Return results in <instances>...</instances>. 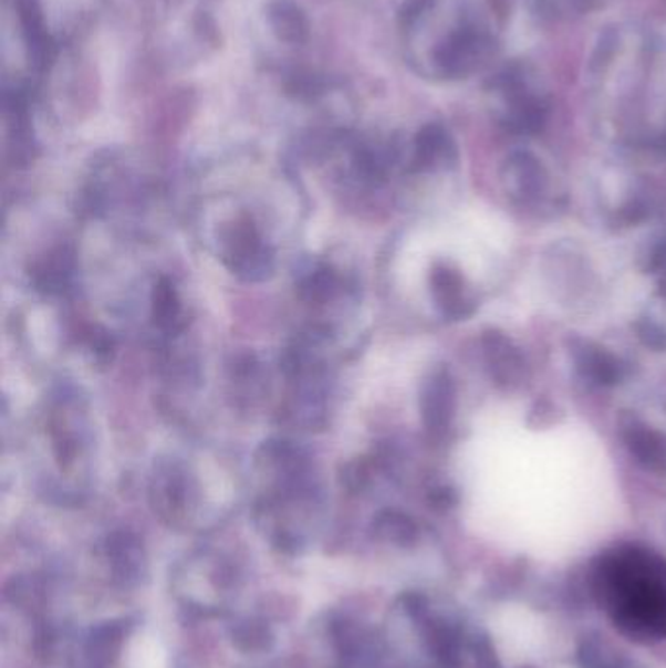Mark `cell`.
<instances>
[{"mask_svg":"<svg viewBox=\"0 0 666 668\" xmlns=\"http://www.w3.org/2000/svg\"><path fill=\"white\" fill-rule=\"evenodd\" d=\"M594 601L637 644L666 639V560L642 545L604 553L592 567Z\"/></svg>","mask_w":666,"mask_h":668,"instance_id":"cell-1","label":"cell"},{"mask_svg":"<svg viewBox=\"0 0 666 668\" xmlns=\"http://www.w3.org/2000/svg\"><path fill=\"white\" fill-rule=\"evenodd\" d=\"M239 591V568L216 553H194L170 573V593L178 606L196 618L227 616Z\"/></svg>","mask_w":666,"mask_h":668,"instance_id":"cell-2","label":"cell"},{"mask_svg":"<svg viewBox=\"0 0 666 668\" xmlns=\"http://www.w3.org/2000/svg\"><path fill=\"white\" fill-rule=\"evenodd\" d=\"M315 645L326 668H364L384 653L375 632L346 614H329L316 626Z\"/></svg>","mask_w":666,"mask_h":668,"instance_id":"cell-3","label":"cell"},{"mask_svg":"<svg viewBox=\"0 0 666 668\" xmlns=\"http://www.w3.org/2000/svg\"><path fill=\"white\" fill-rule=\"evenodd\" d=\"M226 264L249 282L270 276L274 257L260 241L259 231L250 219H239L227 234Z\"/></svg>","mask_w":666,"mask_h":668,"instance_id":"cell-4","label":"cell"},{"mask_svg":"<svg viewBox=\"0 0 666 668\" xmlns=\"http://www.w3.org/2000/svg\"><path fill=\"white\" fill-rule=\"evenodd\" d=\"M104 575L116 588H135L147 576V557L139 537L129 532H114L101 545Z\"/></svg>","mask_w":666,"mask_h":668,"instance_id":"cell-5","label":"cell"},{"mask_svg":"<svg viewBox=\"0 0 666 668\" xmlns=\"http://www.w3.org/2000/svg\"><path fill=\"white\" fill-rule=\"evenodd\" d=\"M497 86L504 96V104H507L504 122L510 129H514L518 134H533L543 126L548 106L543 104L540 96L528 91L522 73L510 69L500 75Z\"/></svg>","mask_w":666,"mask_h":668,"instance_id":"cell-6","label":"cell"},{"mask_svg":"<svg viewBox=\"0 0 666 668\" xmlns=\"http://www.w3.org/2000/svg\"><path fill=\"white\" fill-rule=\"evenodd\" d=\"M487 42L474 28H458L451 32L434 53V61L441 75L464 76L471 73L483 58Z\"/></svg>","mask_w":666,"mask_h":668,"instance_id":"cell-7","label":"cell"},{"mask_svg":"<svg viewBox=\"0 0 666 668\" xmlns=\"http://www.w3.org/2000/svg\"><path fill=\"white\" fill-rule=\"evenodd\" d=\"M423 418L425 425L434 435H441L450 427L454 415V385L446 372L430 377L423 392Z\"/></svg>","mask_w":666,"mask_h":668,"instance_id":"cell-8","label":"cell"},{"mask_svg":"<svg viewBox=\"0 0 666 668\" xmlns=\"http://www.w3.org/2000/svg\"><path fill=\"white\" fill-rule=\"evenodd\" d=\"M454 159H456V145L444 127L428 124L418 132L415 137V155H413L415 168L426 170V168L441 167V165H450Z\"/></svg>","mask_w":666,"mask_h":668,"instance_id":"cell-9","label":"cell"},{"mask_svg":"<svg viewBox=\"0 0 666 668\" xmlns=\"http://www.w3.org/2000/svg\"><path fill=\"white\" fill-rule=\"evenodd\" d=\"M268 24L278 40L300 45L309 40L308 14L292 0H274L268 4Z\"/></svg>","mask_w":666,"mask_h":668,"instance_id":"cell-10","label":"cell"},{"mask_svg":"<svg viewBox=\"0 0 666 668\" xmlns=\"http://www.w3.org/2000/svg\"><path fill=\"white\" fill-rule=\"evenodd\" d=\"M75 259L67 249H58L35 262L30 276L40 292L59 293L67 288L69 280L73 276Z\"/></svg>","mask_w":666,"mask_h":668,"instance_id":"cell-11","label":"cell"},{"mask_svg":"<svg viewBox=\"0 0 666 668\" xmlns=\"http://www.w3.org/2000/svg\"><path fill=\"white\" fill-rule=\"evenodd\" d=\"M18 12H20L22 28H24L28 48L32 51V55H34L38 63H45L48 59H51L53 43H51L50 35L45 32L42 10H40L35 0H18Z\"/></svg>","mask_w":666,"mask_h":668,"instance_id":"cell-12","label":"cell"},{"mask_svg":"<svg viewBox=\"0 0 666 668\" xmlns=\"http://www.w3.org/2000/svg\"><path fill=\"white\" fill-rule=\"evenodd\" d=\"M434 293L441 310L450 317H466L469 313V301L464 293L461 278L448 268H436L433 274Z\"/></svg>","mask_w":666,"mask_h":668,"instance_id":"cell-13","label":"cell"},{"mask_svg":"<svg viewBox=\"0 0 666 668\" xmlns=\"http://www.w3.org/2000/svg\"><path fill=\"white\" fill-rule=\"evenodd\" d=\"M153 319L163 331H178L183 326V305L176 288L168 278H160L153 290Z\"/></svg>","mask_w":666,"mask_h":668,"instance_id":"cell-14","label":"cell"},{"mask_svg":"<svg viewBox=\"0 0 666 668\" xmlns=\"http://www.w3.org/2000/svg\"><path fill=\"white\" fill-rule=\"evenodd\" d=\"M576 364L583 369L584 376L591 377L592 382L599 384H616L624 374V366L616 358H612L600 348H592L589 344L583 348H576Z\"/></svg>","mask_w":666,"mask_h":668,"instance_id":"cell-15","label":"cell"},{"mask_svg":"<svg viewBox=\"0 0 666 668\" xmlns=\"http://www.w3.org/2000/svg\"><path fill=\"white\" fill-rule=\"evenodd\" d=\"M231 641L242 653L268 651L274 644V632L267 619H237L231 626Z\"/></svg>","mask_w":666,"mask_h":668,"instance_id":"cell-16","label":"cell"},{"mask_svg":"<svg viewBox=\"0 0 666 668\" xmlns=\"http://www.w3.org/2000/svg\"><path fill=\"white\" fill-rule=\"evenodd\" d=\"M374 534L382 542L405 547V545L417 542L418 528L413 519H408L407 514L385 510L374 520Z\"/></svg>","mask_w":666,"mask_h":668,"instance_id":"cell-17","label":"cell"},{"mask_svg":"<svg viewBox=\"0 0 666 668\" xmlns=\"http://www.w3.org/2000/svg\"><path fill=\"white\" fill-rule=\"evenodd\" d=\"M627 442L632 446L637 458L647 461L653 468L666 466V438L655 430L643 427H632L627 432Z\"/></svg>","mask_w":666,"mask_h":668,"instance_id":"cell-18","label":"cell"},{"mask_svg":"<svg viewBox=\"0 0 666 668\" xmlns=\"http://www.w3.org/2000/svg\"><path fill=\"white\" fill-rule=\"evenodd\" d=\"M341 280L329 264H319L300 282V295L311 303H325L339 292Z\"/></svg>","mask_w":666,"mask_h":668,"instance_id":"cell-19","label":"cell"},{"mask_svg":"<svg viewBox=\"0 0 666 668\" xmlns=\"http://www.w3.org/2000/svg\"><path fill=\"white\" fill-rule=\"evenodd\" d=\"M434 7L436 0H405L399 9V24L403 28L417 24L428 12H433Z\"/></svg>","mask_w":666,"mask_h":668,"instance_id":"cell-20","label":"cell"},{"mask_svg":"<svg viewBox=\"0 0 666 668\" xmlns=\"http://www.w3.org/2000/svg\"><path fill=\"white\" fill-rule=\"evenodd\" d=\"M91 348L94 358L98 359L101 364L110 362L112 354H114V343H112V338L106 333L92 334Z\"/></svg>","mask_w":666,"mask_h":668,"instance_id":"cell-21","label":"cell"}]
</instances>
